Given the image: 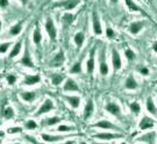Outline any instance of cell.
<instances>
[{"label": "cell", "instance_id": "cell-1", "mask_svg": "<svg viewBox=\"0 0 157 144\" xmlns=\"http://www.w3.org/2000/svg\"><path fill=\"white\" fill-rule=\"evenodd\" d=\"M82 2L83 0H59L52 4V8H62L65 12H71L76 9Z\"/></svg>", "mask_w": 157, "mask_h": 144}, {"label": "cell", "instance_id": "cell-2", "mask_svg": "<svg viewBox=\"0 0 157 144\" xmlns=\"http://www.w3.org/2000/svg\"><path fill=\"white\" fill-rule=\"evenodd\" d=\"M44 27H45V32H47L48 36H49V39H50L51 41H56L57 28H56V26H55L54 20H52L51 17H48V19L45 20Z\"/></svg>", "mask_w": 157, "mask_h": 144}, {"label": "cell", "instance_id": "cell-3", "mask_svg": "<svg viewBox=\"0 0 157 144\" xmlns=\"http://www.w3.org/2000/svg\"><path fill=\"white\" fill-rule=\"evenodd\" d=\"M92 29H93V33L94 35H102V25H101L100 17H99V14L95 11L92 12Z\"/></svg>", "mask_w": 157, "mask_h": 144}, {"label": "cell", "instance_id": "cell-4", "mask_svg": "<svg viewBox=\"0 0 157 144\" xmlns=\"http://www.w3.org/2000/svg\"><path fill=\"white\" fill-rule=\"evenodd\" d=\"M146 26V21H143V20H135L133 22L129 23L128 26V32L132 35H139V34L142 32V29L144 28Z\"/></svg>", "mask_w": 157, "mask_h": 144}, {"label": "cell", "instance_id": "cell-5", "mask_svg": "<svg viewBox=\"0 0 157 144\" xmlns=\"http://www.w3.org/2000/svg\"><path fill=\"white\" fill-rule=\"evenodd\" d=\"M19 63L26 67H30V69L34 67V62H33V59H32L30 52H29L28 44L25 45V51H23V55H22V57H21V59L19 61Z\"/></svg>", "mask_w": 157, "mask_h": 144}, {"label": "cell", "instance_id": "cell-6", "mask_svg": "<svg viewBox=\"0 0 157 144\" xmlns=\"http://www.w3.org/2000/svg\"><path fill=\"white\" fill-rule=\"evenodd\" d=\"M105 109H106L107 113H109L111 115L115 117H121L122 115V113H121V108H120V106L118 104H115V102H113V101H108L105 106Z\"/></svg>", "mask_w": 157, "mask_h": 144}, {"label": "cell", "instance_id": "cell-7", "mask_svg": "<svg viewBox=\"0 0 157 144\" xmlns=\"http://www.w3.org/2000/svg\"><path fill=\"white\" fill-rule=\"evenodd\" d=\"M99 73L102 77H106L109 73V67L106 62V56H105V49L101 50L100 52V64H99Z\"/></svg>", "mask_w": 157, "mask_h": 144}, {"label": "cell", "instance_id": "cell-8", "mask_svg": "<svg viewBox=\"0 0 157 144\" xmlns=\"http://www.w3.org/2000/svg\"><path fill=\"white\" fill-rule=\"evenodd\" d=\"M111 62H112V66L114 71H119L122 67V59L121 56L119 54L117 49H112V57H111Z\"/></svg>", "mask_w": 157, "mask_h": 144}, {"label": "cell", "instance_id": "cell-9", "mask_svg": "<svg viewBox=\"0 0 157 144\" xmlns=\"http://www.w3.org/2000/svg\"><path fill=\"white\" fill-rule=\"evenodd\" d=\"M54 102H52V100L50 99H45L44 102L42 104V105L40 106L39 111L36 112V116H41V115H43V114H47V113H49L50 111L54 109Z\"/></svg>", "mask_w": 157, "mask_h": 144}, {"label": "cell", "instance_id": "cell-10", "mask_svg": "<svg viewBox=\"0 0 157 144\" xmlns=\"http://www.w3.org/2000/svg\"><path fill=\"white\" fill-rule=\"evenodd\" d=\"M65 62V56H64V52L63 51H58L55 57L50 61V66L51 67H59L62 66Z\"/></svg>", "mask_w": 157, "mask_h": 144}, {"label": "cell", "instance_id": "cell-11", "mask_svg": "<svg viewBox=\"0 0 157 144\" xmlns=\"http://www.w3.org/2000/svg\"><path fill=\"white\" fill-rule=\"evenodd\" d=\"M94 67H95V49L93 48L90 52V57L86 61V71H87V73L92 74L93 71H94Z\"/></svg>", "mask_w": 157, "mask_h": 144}, {"label": "cell", "instance_id": "cell-12", "mask_svg": "<svg viewBox=\"0 0 157 144\" xmlns=\"http://www.w3.org/2000/svg\"><path fill=\"white\" fill-rule=\"evenodd\" d=\"M63 89L65 92H78L79 86L77 85V83L73 80L72 78H67V79H65V81H64Z\"/></svg>", "mask_w": 157, "mask_h": 144}, {"label": "cell", "instance_id": "cell-13", "mask_svg": "<svg viewBox=\"0 0 157 144\" xmlns=\"http://www.w3.org/2000/svg\"><path fill=\"white\" fill-rule=\"evenodd\" d=\"M154 126H155V121L149 116H143L141 119L140 123H139V127H140V129H142V130L150 129V128H152Z\"/></svg>", "mask_w": 157, "mask_h": 144}, {"label": "cell", "instance_id": "cell-14", "mask_svg": "<svg viewBox=\"0 0 157 144\" xmlns=\"http://www.w3.org/2000/svg\"><path fill=\"white\" fill-rule=\"evenodd\" d=\"M41 81V77L39 74H28L25 77V80H23V85L26 86H33V85H36Z\"/></svg>", "mask_w": 157, "mask_h": 144}, {"label": "cell", "instance_id": "cell-15", "mask_svg": "<svg viewBox=\"0 0 157 144\" xmlns=\"http://www.w3.org/2000/svg\"><path fill=\"white\" fill-rule=\"evenodd\" d=\"M124 2L128 11L133 12V13H141L142 12V8L137 5V2L135 0H124Z\"/></svg>", "mask_w": 157, "mask_h": 144}, {"label": "cell", "instance_id": "cell-16", "mask_svg": "<svg viewBox=\"0 0 157 144\" xmlns=\"http://www.w3.org/2000/svg\"><path fill=\"white\" fill-rule=\"evenodd\" d=\"M94 137L95 138H98V139H104V141H111V139L121 138V137H122V135H121V134L101 133V134H97Z\"/></svg>", "mask_w": 157, "mask_h": 144}, {"label": "cell", "instance_id": "cell-17", "mask_svg": "<svg viewBox=\"0 0 157 144\" xmlns=\"http://www.w3.org/2000/svg\"><path fill=\"white\" fill-rule=\"evenodd\" d=\"M137 86H139V84L136 81V79L133 74H129L127 79H126V81H124V87L126 89H129V91H134V89H137Z\"/></svg>", "mask_w": 157, "mask_h": 144}, {"label": "cell", "instance_id": "cell-18", "mask_svg": "<svg viewBox=\"0 0 157 144\" xmlns=\"http://www.w3.org/2000/svg\"><path fill=\"white\" fill-rule=\"evenodd\" d=\"M20 98L25 101V102H33L36 99V92L35 91H25L20 93Z\"/></svg>", "mask_w": 157, "mask_h": 144}, {"label": "cell", "instance_id": "cell-19", "mask_svg": "<svg viewBox=\"0 0 157 144\" xmlns=\"http://www.w3.org/2000/svg\"><path fill=\"white\" fill-rule=\"evenodd\" d=\"M42 32H41V28H40L39 23L35 25V29L33 30V42L36 45H39L42 42Z\"/></svg>", "mask_w": 157, "mask_h": 144}, {"label": "cell", "instance_id": "cell-20", "mask_svg": "<svg viewBox=\"0 0 157 144\" xmlns=\"http://www.w3.org/2000/svg\"><path fill=\"white\" fill-rule=\"evenodd\" d=\"M93 112H94V104H93L92 100H89V101L86 102L85 108H84V119L85 120H89V119L91 117V115L93 114Z\"/></svg>", "mask_w": 157, "mask_h": 144}, {"label": "cell", "instance_id": "cell-21", "mask_svg": "<svg viewBox=\"0 0 157 144\" xmlns=\"http://www.w3.org/2000/svg\"><path fill=\"white\" fill-rule=\"evenodd\" d=\"M94 127L100 128V129H119L118 126L113 124L112 122L107 121V120H101V121L97 122L94 124Z\"/></svg>", "mask_w": 157, "mask_h": 144}, {"label": "cell", "instance_id": "cell-22", "mask_svg": "<svg viewBox=\"0 0 157 144\" xmlns=\"http://www.w3.org/2000/svg\"><path fill=\"white\" fill-rule=\"evenodd\" d=\"M65 99H67V104L75 109L78 108L79 105H80V98L77 97V95H67V97H65Z\"/></svg>", "mask_w": 157, "mask_h": 144}, {"label": "cell", "instance_id": "cell-23", "mask_svg": "<svg viewBox=\"0 0 157 144\" xmlns=\"http://www.w3.org/2000/svg\"><path fill=\"white\" fill-rule=\"evenodd\" d=\"M75 19H76V15L73 13H71V12H65L62 15V22L64 26H70L75 21Z\"/></svg>", "mask_w": 157, "mask_h": 144}, {"label": "cell", "instance_id": "cell-24", "mask_svg": "<svg viewBox=\"0 0 157 144\" xmlns=\"http://www.w3.org/2000/svg\"><path fill=\"white\" fill-rule=\"evenodd\" d=\"M21 49H22V40H19L17 43L13 45V48H12L11 54H10V58L17 57V56L21 52Z\"/></svg>", "mask_w": 157, "mask_h": 144}, {"label": "cell", "instance_id": "cell-25", "mask_svg": "<svg viewBox=\"0 0 157 144\" xmlns=\"http://www.w3.org/2000/svg\"><path fill=\"white\" fill-rule=\"evenodd\" d=\"M146 108H147V111L149 112L151 115L157 116V107H156V105H155V102H154V100H152L151 98H148V99H147Z\"/></svg>", "mask_w": 157, "mask_h": 144}, {"label": "cell", "instance_id": "cell-26", "mask_svg": "<svg viewBox=\"0 0 157 144\" xmlns=\"http://www.w3.org/2000/svg\"><path fill=\"white\" fill-rule=\"evenodd\" d=\"M73 42L75 44L77 45V48H82L85 42V35L83 32H78V33L75 34V37H73Z\"/></svg>", "mask_w": 157, "mask_h": 144}, {"label": "cell", "instance_id": "cell-27", "mask_svg": "<svg viewBox=\"0 0 157 144\" xmlns=\"http://www.w3.org/2000/svg\"><path fill=\"white\" fill-rule=\"evenodd\" d=\"M22 26H23V21H19L14 26H12L11 29H10V35L11 36H17V35H19V34L22 32Z\"/></svg>", "mask_w": 157, "mask_h": 144}, {"label": "cell", "instance_id": "cell-28", "mask_svg": "<svg viewBox=\"0 0 157 144\" xmlns=\"http://www.w3.org/2000/svg\"><path fill=\"white\" fill-rule=\"evenodd\" d=\"M14 115H15V113H14L11 106H5L2 108V116L5 117L6 120H11V119L14 117Z\"/></svg>", "mask_w": 157, "mask_h": 144}, {"label": "cell", "instance_id": "cell-29", "mask_svg": "<svg viewBox=\"0 0 157 144\" xmlns=\"http://www.w3.org/2000/svg\"><path fill=\"white\" fill-rule=\"evenodd\" d=\"M64 79H65V76L62 74V73H52L51 74V83L54 84L55 86L61 85V83H62Z\"/></svg>", "mask_w": 157, "mask_h": 144}, {"label": "cell", "instance_id": "cell-30", "mask_svg": "<svg viewBox=\"0 0 157 144\" xmlns=\"http://www.w3.org/2000/svg\"><path fill=\"white\" fill-rule=\"evenodd\" d=\"M42 138L47 141V142H59V141H63L65 138L64 136H51V135H48V134H42Z\"/></svg>", "mask_w": 157, "mask_h": 144}, {"label": "cell", "instance_id": "cell-31", "mask_svg": "<svg viewBox=\"0 0 157 144\" xmlns=\"http://www.w3.org/2000/svg\"><path fill=\"white\" fill-rule=\"evenodd\" d=\"M129 109H130V112H132L134 115L137 116L141 113V105L137 101H133V102L129 104Z\"/></svg>", "mask_w": 157, "mask_h": 144}, {"label": "cell", "instance_id": "cell-32", "mask_svg": "<svg viewBox=\"0 0 157 144\" xmlns=\"http://www.w3.org/2000/svg\"><path fill=\"white\" fill-rule=\"evenodd\" d=\"M124 56H126V58H127L129 62L134 61L135 58H136V54H135V51L134 50H132L130 48L124 49Z\"/></svg>", "mask_w": 157, "mask_h": 144}, {"label": "cell", "instance_id": "cell-33", "mask_svg": "<svg viewBox=\"0 0 157 144\" xmlns=\"http://www.w3.org/2000/svg\"><path fill=\"white\" fill-rule=\"evenodd\" d=\"M62 121V119L58 116H52V117H49V119H47V126H54V124H57V123H59V122Z\"/></svg>", "mask_w": 157, "mask_h": 144}, {"label": "cell", "instance_id": "cell-34", "mask_svg": "<svg viewBox=\"0 0 157 144\" xmlns=\"http://www.w3.org/2000/svg\"><path fill=\"white\" fill-rule=\"evenodd\" d=\"M13 44L12 42H4V43H0V54H6L8 49L11 48V45Z\"/></svg>", "mask_w": 157, "mask_h": 144}, {"label": "cell", "instance_id": "cell-35", "mask_svg": "<svg viewBox=\"0 0 157 144\" xmlns=\"http://www.w3.org/2000/svg\"><path fill=\"white\" fill-rule=\"evenodd\" d=\"M70 72H71V73H73V74L80 73V72H82V63H80V62H77V63H75V65L71 67Z\"/></svg>", "mask_w": 157, "mask_h": 144}, {"label": "cell", "instance_id": "cell-36", "mask_svg": "<svg viewBox=\"0 0 157 144\" xmlns=\"http://www.w3.org/2000/svg\"><path fill=\"white\" fill-rule=\"evenodd\" d=\"M75 128L73 127H69V126H65V124H59L58 128H57V130L59 131V133H67V131H72Z\"/></svg>", "mask_w": 157, "mask_h": 144}, {"label": "cell", "instance_id": "cell-37", "mask_svg": "<svg viewBox=\"0 0 157 144\" xmlns=\"http://www.w3.org/2000/svg\"><path fill=\"white\" fill-rule=\"evenodd\" d=\"M26 128L28 130H35L37 128V123L34 121V120H28V121L26 122Z\"/></svg>", "mask_w": 157, "mask_h": 144}, {"label": "cell", "instance_id": "cell-38", "mask_svg": "<svg viewBox=\"0 0 157 144\" xmlns=\"http://www.w3.org/2000/svg\"><path fill=\"white\" fill-rule=\"evenodd\" d=\"M105 34H106L107 39H113V37L117 35L112 27H106V29H105Z\"/></svg>", "mask_w": 157, "mask_h": 144}, {"label": "cell", "instance_id": "cell-39", "mask_svg": "<svg viewBox=\"0 0 157 144\" xmlns=\"http://www.w3.org/2000/svg\"><path fill=\"white\" fill-rule=\"evenodd\" d=\"M6 80H7V84L8 85H14V84L17 83V77L14 76V74H8L7 77H6Z\"/></svg>", "mask_w": 157, "mask_h": 144}, {"label": "cell", "instance_id": "cell-40", "mask_svg": "<svg viewBox=\"0 0 157 144\" xmlns=\"http://www.w3.org/2000/svg\"><path fill=\"white\" fill-rule=\"evenodd\" d=\"M139 72H140L142 76H144V77H147V76H149V73H150V71H149V69L147 66H142L139 69Z\"/></svg>", "mask_w": 157, "mask_h": 144}, {"label": "cell", "instance_id": "cell-41", "mask_svg": "<svg viewBox=\"0 0 157 144\" xmlns=\"http://www.w3.org/2000/svg\"><path fill=\"white\" fill-rule=\"evenodd\" d=\"M21 128L20 127H12L8 129V133L10 134H17V133H21Z\"/></svg>", "mask_w": 157, "mask_h": 144}, {"label": "cell", "instance_id": "cell-42", "mask_svg": "<svg viewBox=\"0 0 157 144\" xmlns=\"http://www.w3.org/2000/svg\"><path fill=\"white\" fill-rule=\"evenodd\" d=\"M10 6V0H0V8H7Z\"/></svg>", "mask_w": 157, "mask_h": 144}, {"label": "cell", "instance_id": "cell-43", "mask_svg": "<svg viewBox=\"0 0 157 144\" xmlns=\"http://www.w3.org/2000/svg\"><path fill=\"white\" fill-rule=\"evenodd\" d=\"M26 139H27V141H29L30 143H33V144H42V143H39V142H37L35 138H32V136H26Z\"/></svg>", "mask_w": 157, "mask_h": 144}, {"label": "cell", "instance_id": "cell-44", "mask_svg": "<svg viewBox=\"0 0 157 144\" xmlns=\"http://www.w3.org/2000/svg\"><path fill=\"white\" fill-rule=\"evenodd\" d=\"M152 50H154L155 54H157V41L154 42V44H152Z\"/></svg>", "mask_w": 157, "mask_h": 144}, {"label": "cell", "instance_id": "cell-45", "mask_svg": "<svg viewBox=\"0 0 157 144\" xmlns=\"http://www.w3.org/2000/svg\"><path fill=\"white\" fill-rule=\"evenodd\" d=\"M19 1H20L22 5H27V4L29 2V0H19Z\"/></svg>", "mask_w": 157, "mask_h": 144}, {"label": "cell", "instance_id": "cell-46", "mask_svg": "<svg viewBox=\"0 0 157 144\" xmlns=\"http://www.w3.org/2000/svg\"><path fill=\"white\" fill-rule=\"evenodd\" d=\"M109 1H111V4H113V5H117V4H119L120 0H109Z\"/></svg>", "mask_w": 157, "mask_h": 144}, {"label": "cell", "instance_id": "cell-47", "mask_svg": "<svg viewBox=\"0 0 157 144\" xmlns=\"http://www.w3.org/2000/svg\"><path fill=\"white\" fill-rule=\"evenodd\" d=\"M4 136H5V133H4V131H1V130H0V137H4Z\"/></svg>", "mask_w": 157, "mask_h": 144}, {"label": "cell", "instance_id": "cell-48", "mask_svg": "<svg viewBox=\"0 0 157 144\" xmlns=\"http://www.w3.org/2000/svg\"><path fill=\"white\" fill-rule=\"evenodd\" d=\"M64 144H75V142H73V141H67V143H64Z\"/></svg>", "mask_w": 157, "mask_h": 144}, {"label": "cell", "instance_id": "cell-49", "mask_svg": "<svg viewBox=\"0 0 157 144\" xmlns=\"http://www.w3.org/2000/svg\"><path fill=\"white\" fill-rule=\"evenodd\" d=\"M1 28H2V21H1V19H0V32H1Z\"/></svg>", "mask_w": 157, "mask_h": 144}, {"label": "cell", "instance_id": "cell-50", "mask_svg": "<svg viewBox=\"0 0 157 144\" xmlns=\"http://www.w3.org/2000/svg\"><path fill=\"white\" fill-rule=\"evenodd\" d=\"M79 144H86V143H85V142H82V143H79Z\"/></svg>", "mask_w": 157, "mask_h": 144}, {"label": "cell", "instance_id": "cell-51", "mask_svg": "<svg viewBox=\"0 0 157 144\" xmlns=\"http://www.w3.org/2000/svg\"><path fill=\"white\" fill-rule=\"evenodd\" d=\"M135 1H141V0H135Z\"/></svg>", "mask_w": 157, "mask_h": 144}, {"label": "cell", "instance_id": "cell-52", "mask_svg": "<svg viewBox=\"0 0 157 144\" xmlns=\"http://www.w3.org/2000/svg\"><path fill=\"white\" fill-rule=\"evenodd\" d=\"M14 144H20V143H14Z\"/></svg>", "mask_w": 157, "mask_h": 144}, {"label": "cell", "instance_id": "cell-53", "mask_svg": "<svg viewBox=\"0 0 157 144\" xmlns=\"http://www.w3.org/2000/svg\"><path fill=\"white\" fill-rule=\"evenodd\" d=\"M94 144H97V143H94ZM98 144H99V143H98ZM104 144H105V143H104Z\"/></svg>", "mask_w": 157, "mask_h": 144}, {"label": "cell", "instance_id": "cell-54", "mask_svg": "<svg viewBox=\"0 0 157 144\" xmlns=\"http://www.w3.org/2000/svg\"><path fill=\"white\" fill-rule=\"evenodd\" d=\"M121 144H126V143H121Z\"/></svg>", "mask_w": 157, "mask_h": 144}, {"label": "cell", "instance_id": "cell-55", "mask_svg": "<svg viewBox=\"0 0 157 144\" xmlns=\"http://www.w3.org/2000/svg\"><path fill=\"white\" fill-rule=\"evenodd\" d=\"M0 143H1V141H0Z\"/></svg>", "mask_w": 157, "mask_h": 144}]
</instances>
